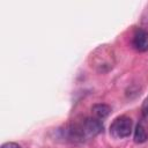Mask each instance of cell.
<instances>
[{"label":"cell","mask_w":148,"mask_h":148,"mask_svg":"<svg viewBox=\"0 0 148 148\" xmlns=\"http://www.w3.org/2000/svg\"><path fill=\"white\" fill-rule=\"evenodd\" d=\"M103 131V124L95 117H87L80 121L72 123L65 131L66 136L72 142H82L95 138Z\"/></svg>","instance_id":"6da1fadb"},{"label":"cell","mask_w":148,"mask_h":148,"mask_svg":"<svg viewBox=\"0 0 148 148\" xmlns=\"http://www.w3.org/2000/svg\"><path fill=\"white\" fill-rule=\"evenodd\" d=\"M132 127L133 123L130 117L119 116L110 125V133L116 139H124L130 136V134L132 133Z\"/></svg>","instance_id":"7a4b0ae2"},{"label":"cell","mask_w":148,"mask_h":148,"mask_svg":"<svg viewBox=\"0 0 148 148\" xmlns=\"http://www.w3.org/2000/svg\"><path fill=\"white\" fill-rule=\"evenodd\" d=\"M132 45L139 52L148 51V31L143 29H138L133 35Z\"/></svg>","instance_id":"3957f363"},{"label":"cell","mask_w":148,"mask_h":148,"mask_svg":"<svg viewBox=\"0 0 148 148\" xmlns=\"http://www.w3.org/2000/svg\"><path fill=\"white\" fill-rule=\"evenodd\" d=\"M91 112H92V114H94L95 118H97V119L101 120V119L106 118V117L110 114V112H111V108H110L108 104L98 103V104L92 105V108H91Z\"/></svg>","instance_id":"277c9868"},{"label":"cell","mask_w":148,"mask_h":148,"mask_svg":"<svg viewBox=\"0 0 148 148\" xmlns=\"http://www.w3.org/2000/svg\"><path fill=\"white\" fill-rule=\"evenodd\" d=\"M148 140V130L143 121H140L134 131V141L136 143H143Z\"/></svg>","instance_id":"5b68a950"},{"label":"cell","mask_w":148,"mask_h":148,"mask_svg":"<svg viewBox=\"0 0 148 148\" xmlns=\"http://www.w3.org/2000/svg\"><path fill=\"white\" fill-rule=\"evenodd\" d=\"M1 148H21V146L16 142H6L1 146Z\"/></svg>","instance_id":"8992f818"},{"label":"cell","mask_w":148,"mask_h":148,"mask_svg":"<svg viewBox=\"0 0 148 148\" xmlns=\"http://www.w3.org/2000/svg\"><path fill=\"white\" fill-rule=\"evenodd\" d=\"M142 113L145 116H148V97L145 99V102L142 104Z\"/></svg>","instance_id":"52a82bcc"}]
</instances>
